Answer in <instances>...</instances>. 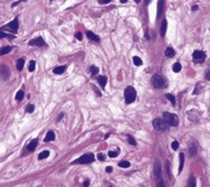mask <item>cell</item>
I'll return each instance as SVG.
<instances>
[{
	"mask_svg": "<svg viewBox=\"0 0 210 187\" xmlns=\"http://www.w3.org/2000/svg\"><path fill=\"white\" fill-rule=\"evenodd\" d=\"M136 99V91L133 86H127L124 91V100L126 104H131Z\"/></svg>",
	"mask_w": 210,
	"mask_h": 187,
	"instance_id": "1",
	"label": "cell"
},
{
	"mask_svg": "<svg viewBox=\"0 0 210 187\" xmlns=\"http://www.w3.org/2000/svg\"><path fill=\"white\" fill-rule=\"evenodd\" d=\"M154 175H155V179H156V183L159 187H164L163 183V179H162V171H161V163L159 160H155L154 163Z\"/></svg>",
	"mask_w": 210,
	"mask_h": 187,
	"instance_id": "2",
	"label": "cell"
},
{
	"mask_svg": "<svg viewBox=\"0 0 210 187\" xmlns=\"http://www.w3.org/2000/svg\"><path fill=\"white\" fill-rule=\"evenodd\" d=\"M163 120L171 127H178L179 126V118L173 113L164 112L163 113Z\"/></svg>",
	"mask_w": 210,
	"mask_h": 187,
	"instance_id": "3",
	"label": "cell"
},
{
	"mask_svg": "<svg viewBox=\"0 0 210 187\" xmlns=\"http://www.w3.org/2000/svg\"><path fill=\"white\" fill-rule=\"evenodd\" d=\"M152 85L155 89H163L167 86V81L163 76L155 74L152 76Z\"/></svg>",
	"mask_w": 210,
	"mask_h": 187,
	"instance_id": "4",
	"label": "cell"
},
{
	"mask_svg": "<svg viewBox=\"0 0 210 187\" xmlns=\"http://www.w3.org/2000/svg\"><path fill=\"white\" fill-rule=\"evenodd\" d=\"M95 160V157L93 154H85L83 156H81L78 159H76L73 161V164H82V165H87V164H92Z\"/></svg>",
	"mask_w": 210,
	"mask_h": 187,
	"instance_id": "5",
	"label": "cell"
},
{
	"mask_svg": "<svg viewBox=\"0 0 210 187\" xmlns=\"http://www.w3.org/2000/svg\"><path fill=\"white\" fill-rule=\"evenodd\" d=\"M153 127L159 131H168L170 126L164 120H161V119H154L153 120Z\"/></svg>",
	"mask_w": 210,
	"mask_h": 187,
	"instance_id": "6",
	"label": "cell"
},
{
	"mask_svg": "<svg viewBox=\"0 0 210 187\" xmlns=\"http://www.w3.org/2000/svg\"><path fill=\"white\" fill-rule=\"evenodd\" d=\"M18 27H19V20H18V18H15L12 21L9 22L7 26H5L2 29H9L10 31H12V33H16L17 30H18Z\"/></svg>",
	"mask_w": 210,
	"mask_h": 187,
	"instance_id": "7",
	"label": "cell"
},
{
	"mask_svg": "<svg viewBox=\"0 0 210 187\" xmlns=\"http://www.w3.org/2000/svg\"><path fill=\"white\" fill-rule=\"evenodd\" d=\"M29 46H38V47H44V46H47L45 41L41 38V37H37V38H34L29 42Z\"/></svg>",
	"mask_w": 210,
	"mask_h": 187,
	"instance_id": "8",
	"label": "cell"
},
{
	"mask_svg": "<svg viewBox=\"0 0 210 187\" xmlns=\"http://www.w3.org/2000/svg\"><path fill=\"white\" fill-rule=\"evenodd\" d=\"M187 113H188V119L190 121L198 122L200 120V114L197 110H190L189 112H187Z\"/></svg>",
	"mask_w": 210,
	"mask_h": 187,
	"instance_id": "9",
	"label": "cell"
},
{
	"mask_svg": "<svg viewBox=\"0 0 210 187\" xmlns=\"http://www.w3.org/2000/svg\"><path fill=\"white\" fill-rule=\"evenodd\" d=\"M192 56H193L194 61H198V62H202L204 59V57H206V53L202 51H194L193 54H192Z\"/></svg>",
	"mask_w": 210,
	"mask_h": 187,
	"instance_id": "10",
	"label": "cell"
},
{
	"mask_svg": "<svg viewBox=\"0 0 210 187\" xmlns=\"http://www.w3.org/2000/svg\"><path fill=\"white\" fill-rule=\"evenodd\" d=\"M197 153H198V148H197V144L192 141L190 143V147H189V155L190 157H196L197 156Z\"/></svg>",
	"mask_w": 210,
	"mask_h": 187,
	"instance_id": "11",
	"label": "cell"
},
{
	"mask_svg": "<svg viewBox=\"0 0 210 187\" xmlns=\"http://www.w3.org/2000/svg\"><path fill=\"white\" fill-rule=\"evenodd\" d=\"M167 28H168V22H167L166 19H163V20H162L161 26H160V36H161V37H164V36H166Z\"/></svg>",
	"mask_w": 210,
	"mask_h": 187,
	"instance_id": "12",
	"label": "cell"
},
{
	"mask_svg": "<svg viewBox=\"0 0 210 187\" xmlns=\"http://www.w3.org/2000/svg\"><path fill=\"white\" fill-rule=\"evenodd\" d=\"M0 74H1V76L4 77V80H7L9 77V74H10L9 68L7 66H5V65L0 66Z\"/></svg>",
	"mask_w": 210,
	"mask_h": 187,
	"instance_id": "13",
	"label": "cell"
},
{
	"mask_svg": "<svg viewBox=\"0 0 210 187\" xmlns=\"http://www.w3.org/2000/svg\"><path fill=\"white\" fill-rule=\"evenodd\" d=\"M37 144H38V139H32V140L29 142L28 144H27V147H26V149L28 151H34L35 149H36V147H37Z\"/></svg>",
	"mask_w": 210,
	"mask_h": 187,
	"instance_id": "14",
	"label": "cell"
},
{
	"mask_svg": "<svg viewBox=\"0 0 210 187\" xmlns=\"http://www.w3.org/2000/svg\"><path fill=\"white\" fill-rule=\"evenodd\" d=\"M55 132L54 131H48L47 132V134H46V137H45V139H44V141L45 142H49V141H52V140H55Z\"/></svg>",
	"mask_w": 210,
	"mask_h": 187,
	"instance_id": "15",
	"label": "cell"
},
{
	"mask_svg": "<svg viewBox=\"0 0 210 187\" xmlns=\"http://www.w3.org/2000/svg\"><path fill=\"white\" fill-rule=\"evenodd\" d=\"M86 36L88 37L91 41H93V42H96V43H98L99 42V37L97 36V35H95L94 33H92V31H86Z\"/></svg>",
	"mask_w": 210,
	"mask_h": 187,
	"instance_id": "16",
	"label": "cell"
},
{
	"mask_svg": "<svg viewBox=\"0 0 210 187\" xmlns=\"http://www.w3.org/2000/svg\"><path fill=\"white\" fill-rule=\"evenodd\" d=\"M67 66L66 65H62V66H57L55 67L54 69H52V72H54V74H63L65 71H66Z\"/></svg>",
	"mask_w": 210,
	"mask_h": 187,
	"instance_id": "17",
	"label": "cell"
},
{
	"mask_svg": "<svg viewBox=\"0 0 210 187\" xmlns=\"http://www.w3.org/2000/svg\"><path fill=\"white\" fill-rule=\"evenodd\" d=\"M97 81H98V83L101 84L102 89H105V85H106V81H107V77L101 75V76L97 77Z\"/></svg>",
	"mask_w": 210,
	"mask_h": 187,
	"instance_id": "18",
	"label": "cell"
},
{
	"mask_svg": "<svg viewBox=\"0 0 210 187\" xmlns=\"http://www.w3.org/2000/svg\"><path fill=\"white\" fill-rule=\"evenodd\" d=\"M179 157H180V165H179V170H178V173L180 174L182 171V169H183V165H184V154L183 153H181L179 155Z\"/></svg>",
	"mask_w": 210,
	"mask_h": 187,
	"instance_id": "19",
	"label": "cell"
},
{
	"mask_svg": "<svg viewBox=\"0 0 210 187\" xmlns=\"http://www.w3.org/2000/svg\"><path fill=\"white\" fill-rule=\"evenodd\" d=\"M48 157H49V151L48 150H44V151H41V153L38 155V159H39V160H44V159L48 158Z\"/></svg>",
	"mask_w": 210,
	"mask_h": 187,
	"instance_id": "20",
	"label": "cell"
},
{
	"mask_svg": "<svg viewBox=\"0 0 210 187\" xmlns=\"http://www.w3.org/2000/svg\"><path fill=\"white\" fill-rule=\"evenodd\" d=\"M24 65H25V59L24 58H19L18 61H17V69L18 71H22V68H24Z\"/></svg>",
	"mask_w": 210,
	"mask_h": 187,
	"instance_id": "21",
	"label": "cell"
},
{
	"mask_svg": "<svg viewBox=\"0 0 210 187\" xmlns=\"http://www.w3.org/2000/svg\"><path fill=\"white\" fill-rule=\"evenodd\" d=\"M166 56L167 57H173L174 55H176V52L173 51V48H172V47H168V48L166 49Z\"/></svg>",
	"mask_w": 210,
	"mask_h": 187,
	"instance_id": "22",
	"label": "cell"
},
{
	"mask_svg": "<svg viewBox=\"0 0 210 187\" xmlns=\"http://www.w3.org/2000/svg\"><path fill=\"white\" fill-rule=\"evenodd\" d=\"M12 49L11 46H6V47H2V49L0 51V55H6V54L10 53Z\"/></svg>",
	"mask_w": 210,
	"mask_h": 187,
	"instance_id": "23",
	"label": "cell"
},
{
	"mask_svg": "<svg viewBox=\"0 0 210 187\" xmlns=\"http://www.w3.org/2000/svg\"><path fill=\"white\" fill-rule=\"evenodd\" d=\"M181 68H182V66H181V64H180L179 62L174 63V64H173V66H172V69H173V72H174V73H179V72L181 71Z\"/></svg>",
	"mask_w": 210,
	"mask_h": 187,
	"instance_id": "24",
	"label": "cell"
},
{
	"mask_svg": "<svg viewBox=\"0 0 210 187\" xmlns=\"http://www.w3.org/2000/svg\"><path fill=\"white\" fill-rule=\"evenodd\" d=\"M166 98L168 99L170 102H171V103H172V105H176V98H174V95H173V94H170V93L166 94Z\"/></svg>",
	"mask_w": 210,
	"mask_h": 187,
	"instance_id": "25",
	"label": "cell"
},
{
	"mask_svg": "<svg viewBox=\"0 0 210 187\" xmlns=\"http://www.w3.org/2000/svg\"><path fill=\"white\" fill-rule=\"evenodd\" d=\"M133 63H134V65H136V66H141L142 65V59L140 58L139 56H134L133 57Z\"/></svg>",
	"mask_w": 210,
	"mask_h": 187,
	"instance_id": "26",
	"label": "cell"
},
{
	"mask_svg": "<svg viewBox=\"0 0 210 187\" xmlns=\"http://www.w3.org/2000/svg\"><path fill=\"white\" fill-rule=\"evenodd\" d=\"M119 154H120V150L117 149V150H110L107 155H109V157H111V158H114V157L119 156Z\"/></svg>",
	"mask_w": 210,
	"mask_h": 187,
	"instance_id": "27",
	"label": "cell"
},
{
	"mask_svg": "<svg viewBox=\"0 0 210 187\" xmlns=\"http://www.w3.org/2000/svg\"><path fill=\"white\" fill-rule=\"evenodd\" d=\"M119 166L122 167V168H129V167L131 166V164H130L129 161H126V160H122V161H120V163H119Z\"/></svg>",
	"mask_w": 210,
	"mask_h": 187,
	"instance_id": "28",
	"label": "cell"
},
{
	"mask_svg": "<svg viewBox=\"0 0 210 187\" xmlns=\"http://www.w3.org/2000/svg\"><path fill=\"white\" fill-rule=\"evenodd\" d=\"M24 95H25L24 91H22V90H20V91L17 92V94H16V100H17V101H21V100L24 99Z\"/></svg>",
	"mask_w": 210,
	"mask_h": 187,
	"instance_id": "29",
	"label": "cell"
},
{
	"mask_svg": "<svg viewBox=\"0 0 210 187\" xmlns=\"http://www.w3.org/2000/svg\"><path fill=\"white\" fill-rule=\"evenodd\" d=\"M98 69H99L98 67H96V66H94V65H92L91 67H89V72H91V74H92L93 76L96 75V74L98 73Z\"/></svg>",
	"mask_w": 210,
	"mask_h": 187,
	"instance_id": "30",
	"label": "cell"
},
{
	"mask_svg": "<svg viewBox=\"0 0 210 187\" xmlns=\"http://www.w3.org/2000/svg\"><path fill=\"white\" fill-rule=\"evenodd\" d=\"M196 185H197V184H196V179H194V176H190L188 186H189V187H194Z\"/></svg>",
	"mask_w": 210,
	"mask_h": 187,
	"instance_id": "31",
	"label": "cell"
},
{
	"mask_svg": "<svg viewBox=\"0 0 210 187\" xmlns=\"http://www.w3.org/2000/svg\"><path fill=\"white\" fill-rule=\"evenodd\" d=\"M158 18H160V15H161L162 11V6H163V1L162 0H159V4H158Z\"/></svg>",
	"mask_w": 210,
	"mask_h": 187,
	"instance_id": "32",
	"label": "cell"
},
{
	"mask_svg": "<svg viewBox=\"0 0 210 187\" xmlns=\"http://www.w3.org/2000/svg\"><path fill=\"white\" fill-rule=\"evenodd\" d=\"M35 68H36V62L30 61L29 62V72H34Z\"/></svg>",
	"mask_w": 210,
	"mask_h": 187,
	"instance_id": "33",
	"label": "cell"
},
{
	"mask_svg": "<svg viewBox=\"0 0 210 187\" xmlns=\"http://www.w3.org/2000/svg\"><path fill=\"white\" fill-rule=\"evenodd\" d=\"M34 110H35V105H34V104H29V105L26 108V112H27V113H32V112H34Z\"/></svg>",
	"mask_w": 210,
	"mask_h": 187,
	"instance_id": "34",
	"label": "cell"
},
{
	"mask_svg": "<svg viewBox=\"0 0 210 187\" xmlns=\"http://www.w3.org/2000/svg\"><path fill=\"white\" fill-rule=\"evenodd\" d=\"M127 139H129V143H130V144H132V146H136L135 139H134L132 136H127Z\"/></svg>",
	"mask_w": 210,
	"mask_h": 187,
	"instance_id": "35",
	"label": "cell"
},
{
	"mask_svg": "<svg viewBox=\"0 0 210 187\" xmlns=\"http://www.w3.org/2000/svg\"><path fill=\"white\" fill-rule=\"evenodd\" d=\"M5 37H7V38H14L15 36H12V35H7V34L2 33V31H0V38H5Z\"/></svg>",
	"mask_w": 210,
	"mask_h": 187,
	"instance_id": "36",
	"label": "cell"
},
{
	"mask_svg": "<svg viewBox=\"0 0 210 187\" xmlns=\"http://www.w3.org/2000/svg\"><path fill=\"white\" fill-rule=\"evenodd\" d=\"M171 147H172V149H173V150H177V149L179 148V142H178V141H173V142H172V144H171Z\"/></svg>",
	"mask_w": 210,
	"mask_h": 187,
	"instance_id": "37",
	"label": "cell"
},
{
	"mask_svg": "<svg viewBox=\"0 0 210 187\" xmlns=\"http://www.w3.org/2000/svg\"><path fill=\"white\" fill-rule=\"evenodd\" d=\"M200 92V83L197 84L196 88H194V91H193V95H196V94H198Z\"/></svg>",
	"mask_w": 210,
	"mask_h": 187,
	"instance_id": "38",
	"label": "cell"
},
{
	"mask_svg": "<svg viewBox=\"0 0 210 187\" xmlns=\"http://www.w3.org/2000/svg\"><path fill=\"white\" fill-rule=\"evenodd\" d=\"M97 159H98V160H101V161H104L105 160V156L103 154H98L97 155Z\"/></svg>",
	"mask_w": 210,
	"mask_h": 187,
	"instance_id": "39",
	"label": "cell"
},
{
	"mask_svg": "<svg viewBox=\"0 0 210 187\" xmlns=\"http://www.w3.org/2000/svg\"><path fill=\"white\" fill-rule=\"evenodd\" d=\"M75 37H76L78 41H82V39H83V35H82V33H79V31H78V33H76Z\"/></svg>",
	"mask_w": 210,
	"mask_h": 187,
	"instance_id": "40",
	"label": "cell"
},
{
	"mask_svg": "<svg viewBox=\"0 0 210 187\" xmlns=\"http://www.w3.org/2000/svg\"><path fill=\"white\" fill-rule=\"evenodd\" d=\"M64 117H65V113H64V112H62V113H61V114H59V116H58V118L56 119V122H59V121L62 120V119L64 118Z\"/></svg>",
	"mask_w": 210,
	"mask_h": 187,
	"instance_id": "41",
	"label": "cell"
},
{
	"mask_svg": "<svg viewBox=\"0 0 210 187\" xmlns=\"http://www.w3.org/2000/svg\"><path fill=\"white\" fill-rule=\"evenodd\" d=\"M112 0H98V2L99 4H102V5H104V4H109V2H111Z\"/></svg>",
	"mask_w": 210,
	"mask_h": 187,
	"instance_id": "42",
	"label": "cell"
},
{
	"mask_svg": "<svg viewBox=\"0 0 210 187\" xmlns=\"http://www.w3.org/2000/svg\"><path fill=\"white\" fill-rule=\"evenodd\" d=\"M24 1H27V0H18V1H16V2H14V4H12V7H16L18 4H20V2H24Z\"/></svg>",
	"mask_w": 210,
	"mask_h": 187,
	"instance_id": "43",
	"label": "cell"
},
{
	"mask_svg": "<svg viewBox=\"0 0 210 187\" xmlns=\"http://www.w3.org/2000/svg\"><path fill=\"white\" fill-rule=\"evenodd\" d=\"M206 79H207V81H209V80H210V69H207V73H206Z\"/></svg>",
	"mask_w": 210,
	"mask_h": 187,
	"instance_id": "44",
	"label": "cell"
},
{
	"mask_svg": "<svg viewBox=\"0 0 210 187\" xmlns=\"http://www.w3.org/2000/svg\"><path fill=\"white\" fill-rule=\"evenodd\" d=\"M83 186L84 187H88L89 186V180H85L84 183H83Z\"/></svg>",
	"mask_w": 210,
	"mask_h": 187,
	"instance_id": "45",
	"label": "cell"
},
{
	"mask_svg": "<svg viewBox=\"0 0 210 187\" xmlns=\"http://www.w3.org/2000/svg\"><path fill=\"white\" fill-rule=\"evenodd\" d=\"M198 8H199V7L197 6V5H194V6H192L191 10H192V11H196V10H198Z\"/></svg>",
	"mask_w": 210,
	"mask_h": 187,
	"instance_id": "46",
	"label": "cell"
},
{
	"mask_svg": "<svg viewBox=\"0 0 210 187\" xmlns=\"http://www.w3.org/2000/svg\"><path fill=\"white\" fill-rule=\"evenodd\" d=\"M112 170H113V168L112 167H106V173H112Z\"/></svg>",
	"mask_w": 210,
	"mask_h": 187,
	"instance_id": "47",
	"label": "cell"
},
{
	"mask_svg": "<svg viewBox=\"0 0 210 187\" xmlns=\"http://www.w3.org/2000/svg\"><path fill=\"white\" fill-rule=\"evenodd\" d=\"M120 1H121L122 4H125V2H127V0H120Z\"/></svg>",
	"mask_w": 210,
	"mask_h": 187,
	"instance_id": "48",
	"label": "cell"
},
{
	"mask_svg": "<svg viewBox=\"0 0 210 187\" xmlns=\"http://www.w3.org/2000/svg\"><path fill=\"white\" fill-rule=\"evenodd\" d=\"M150 1H151V0H145V4H146V5H149V4H150Z\"/></svg>",
	"mask_w": 210,
	"mask_h": 187,
	"instance_id": "49",
	"label": "cell"
},
{
	"mask_svg": "<svg viewBox=\"0 0 210 187\" xmlns=\"http://www.w3.org/2000/svg\"><path fill=\"white\" fill-rule=\"evenodd\" d=\"M135 2H137V4H139V2H140V0H135Z\"/></svg>",
	"mask_w": 210,
	"mask_h": 187,
	"instance_id": "50",
	"label": "cell"
}]
</instances>
